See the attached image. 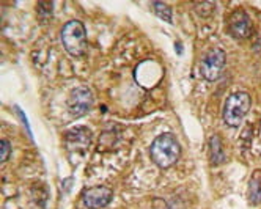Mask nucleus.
<instances>
[{"instance_id": "obj_14", "label": "nucleus", "mask_w": 261, "mask_h": 209, "mask_svg": "<svg viewBox=\"0 0 261 209\" xmlns=\"http://www.w3.org/2000/svg\"><path fill=\"white\" fill-rule=\"evenodd\" d=\"M16 109V112H17V115H19V118H21V121H24V126H25V129H27V132L32 136V130H30V124H29V120H27V117H25V113L19 109V107H14Z\"/></svg>"}, {"instance_id": "obj_9", "label": "nucleus", "mask_w": 261, "mask_h": 209, "mask_svg": "<svg viewBox=\"0 0 261 209\" xmlns=\"http://www.w3.org/2000/svg\"><path fill=\"white\" fill-rule=\"evenodd\" d=\"M210 159L214 165H220L225 161V153H223V145L217 136H213L210 140Z\"/></svg>"}, {"instance_id": "obj_3", "label": "nucleus", "mask_w": 261, "mask_h": 209, "mask_svg": "<svg viewBox=\"0 0 261 209\" xmlns=\"http://www.w3.org/2000/svg\"><path fill=\"white\" fill-rule=\"evenodd\" d=\"M62 43L66 52L79 57L87 50V32L81 21H69L62 29Z\"/></svg>"}, {"instance_id": "obj_11", "label": "nucleus", "mask_w": 261, "mask_h": 209, "mask_svg": "<svg viewBox=\"0 0 261 209\" xmlns=\"http://www.w3.org/2000/svg\"><path fill=\"white\" fill-rule=\"evenodd\" d=\"M153 8H154V13L162 19L165 22H172L173 17H172V8L169 5H165L162 2H153Z\"/></svg>"}, {"instance_id": "obj_1", "label": "nucleus", "mask_w": 261, "mask_h": 209, "mask_svg": "<svg viewBox=\"0 0 261 209\" xmlns=\"http://www.w3.org/2000/svg\"><path fill=\"white\" fill-rule=\"evenodd\" d=\"M150 154L159 168H169L178 161L181 146L173 134H161L158 139H154L150 148Z\"/></svg>"}, {"instance_id": "obj_7", "label": "nucleus", "mask_w": 261, "mask_h": 209, "mask_svg": "<svg viewBox=\"0 0 261 209\" xmlns=\"http://www.w3.org/2000/svg\"><path fill=\"white\" fill-rule=\"evenodd\" d=\"M90 143H91V132L87 127H76L66 134V146L69 149V153H74V151L84 153L90 146Z\"/></svg>"}, {"instance_id": "obj_12", "label": "nucleus", "mask_w": 261, "mask_h": 209, "mask_svg": "<svg viewBox=\"0 0 261 209\" xmlns=\"http://www.w3.org/2000/svg\"><path fill=\"white\" fill-rule=\"evenodd\" d=\"M0 148H2V151H0V161L7 162V159L10 158V153H11V145L7 139H2L0 140Z\"/></svg>"}, {"instance_id": "obj_13", "label": "nucleus", "mask_w": 261, "mask_h": 209, "mask_svg": "<svg viewBox=\"0 0 261 209\" xmlns=\"http://www.w3.org/2000/svg\"><path fill=\"white\" fill-rule=\"evenodd\" d=\"M52 2H40L38 4V13H40V17L41 19H46V17H50V13H52Z\"/></svg>"}, {"instance_id": "obj_8", "label": "nucleus", "mask_w": 261, "mask_h": 209, "mask_svg": "<svg viewBox=\"0 0 261 209\" xmlns=\"http://www.w3.org/2000/svg\"><path fill=\"white\" fill-rule=\"evenodd\" d=\"M230 33L234 38L244 40L252 33V22L244 11H234L230 17Z\"/></svg>"}, {"instance_id": "obj_4", "label": "nucleus", "mask_w": 261, "mask_h": 209, "mask_svg": "<svg viewBox=\"0 0 261 209\" xmlns=\"http://www.w3.org/2000/svg\"><path fill=\"white\" fill-rule=\"evenodd\" d=\"M225 63H227V57L222 49L216 47V49L208 50V54L203 57L201 65H200L201 75L208 82L219 81L222 77L223 71H225Z\"/></svg>"}, {"instance_id": "obj_2", "label": "nucleus", "mask_w": 261, "mask_h": 209, "mask_svg": "<svg viewBox=\"0 0 261 209\" xmlns=\"http://www.w3.org/2000/svg\"><path fill=\"white\" fill-rule=\"evenodd\" d=\"M250 104L252 99L246 91H236L230 94L225 101V106H223V121L231 127L239 126V123L249 113Z\"/></svg>"}, {"instance_id": "obj_5", "label": "nucleus", "mask_w": 261, "mask_h": 209, "mask_svg": "<svg viewBox=\"0 0 261 209\" xmlns=\"http://www.w3.org/2000/svg\"><path fill=\"white\" fill-rule=\"evenodd\" d=\"M91 106H93V94H91L90 88L77 87L76 90H72V93L69 94L68 109H69L72 117H76V118L84 117L85 113H88Z\"/></svg>"}, {"instance_id": "obj_10", "label": "nucleus", "mask_w": 261, "mask_h": 209, "mask_svg": "<svg viewBox=\"0 0 261 209\" xmlns=\"http://www.w3.org/2000/svg\"><path fill=\"white\" fill-rule=\"evenodd\" d=\"M249 197L252 203H261V179L258 173H255V176L252 178L249 184Z\"/></svg>"}, {"instance_id": "obj_6", "label": "nucleus", "mask_w": 261, "mask_h": 209, "mask_svg": "<svg viewBox=\"0 0 261 209\" xmlns=\"http://www.w3.org/2000/svg\"><path fill=\"white\" fill-rule=\"evenodd\" d=\"M84 204L90 209H101L104 206H107L112 200V191L106 186H99V187H91L87 189L82 195Z\"/></svg>"}]
</instances>
